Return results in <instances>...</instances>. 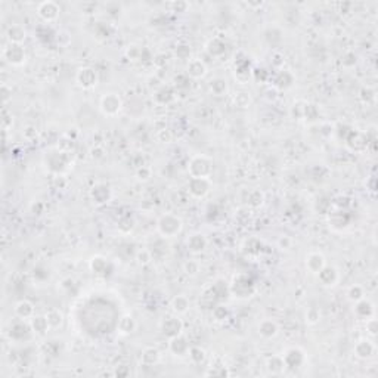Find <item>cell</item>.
Wrapping results in <instances>:
<instances>
[{
    "mask_svg": "<svg viewBox=\"0 0 378 378\" xmlns=\"http://www.w3.org/2000/svg\"><path fill=\"white\" fill-rule=\"evenodd\" d=\"M135 175H136L138 181H141V182H148V181L152 178V170H151V167L142 166V164H141V166L136 169Z\"/></svg>",
    "mask_w": 378,
    "mask_h": 378,
    "instance_id": "40",
    "label": "cell"
},
{
    "mask_svg": "<svg viewBox=\"0 0 378 378\" xmlns=\"http://www.w3.org/2000/svg\"><path fill=\"white\" fill-rule=\"evenodd\" d=\"M232 99H234L235 106H238V108H248L251 103V96L247 92H236Z\"/></svg>",
    "mask_w": 378,
    "mask_h": 378,
    "instance_id": "37",
    "label": "cell"
},
{
    "mask_svg": "<svg viewBox=\"0 0 378 378\" xmlns=\"http://www.w3.org/2000/svg\"><path fill=\"white\" fill-rule=\"evenodd\" d=\"M361 99L365 102V103H373L376 102V91L371 89V88H364L361 91Z\"/></svg>",
    "mask_w": 378,
    "mask_h": 378,
    "instance_id": "46",
    "label": "cell"
},
{
    "mask_svg": "<svg viewBox=\"0 0 378 378\" xmlns=\"http://www.w3.org/2000/svg\"><path fill=\"white\" fill-rule=\"evenodd\" d=\"M89 266H91V271H92L94 274H105V272H106V268H108V262H106L103 257L96 256V257H92Z\"/></svg>",
    "mask_w": 378,
    "mask_h": 378,
    "instance_id": "36",
    "label": "cell"
},
{
    "mask_svg": "<svg viewBox=\"0 0 378 378\" xmlns=\"http://www.w3.org/2000/svg\"><path fill=\"white\" fill-rule=\"evenodd\" d=\"M306 269L307 272H310L312 275H318L327 265V259L322 253L319 251H312L306 256Z\"/></svg>",
    "mask_w": 378,
    "mask_h": 378,
    "instance_id": "11",
    "label": "cell"
},
{
    "mask_svg": "<svg viewBox=\"0 0 378 378\" xmlns=\"http://www.w3.org/2000/svg\"><path fill=\"white\" fill-rule=\"evenodd\" d=\"M160 358H161V355H160V350H158V349H155V347H146V349H143V352H142L141 361H142L143 367H155V365L160 362Z\"/></svg>",
    "mask_w": 378,
    "mask_h": 378,
    "instance_id": "25",
    "label": "cell"
},
{
    "mask_svg": "<svg viewBox=\"0 0 378 378\" xmlns=\"http://www.w3.org/2000/svg\"><path fill=\"white\" fill-rule=\"evenodd\" d=\"M376 350H377V349H376L374 341H373V340H368V338H361V340L355 344V349H353L355 356L359 358V359H364V361L371 359V358L376 355Z\"/></svg>",
    "mask_w": 378,
    "mask_h": 378,
    "instance_id": "12",
    "label": "cell"
},
{
    "mask_svg": "<svg viewBox=\"0 0 378 378\" xmlns=\"http://www.w3.org/2000/svg\"><path fill=\"white\" fill-rule=\"evenodd\" d=\"M1 55H3V59L12 67H21L27 62V52L22 45L9 43L7 46L3 47Z\"/></svg>",
    "mask_w": 378,
    "mask_h": 378,
    "instance_id": "3",
    "label": "cell"
},
{
    "mask_svg": "<svg viewBox=\"0 0 378 378\" xmlns=\"http://www.w3.org/2000/svg\"><path fill=\"white\" fill-rule=\"evenodd\" d=\"M30 325H31V331L36 332V334H40V335L46 334V332L50 330L46 316H40V315H36V316L30 321Z\"/></svg>",
    "mask_w": 378,
    "mask_h": 378,
    "instance_id": "28",
    "label": "cell"
},
{
    "mask_svg": "<svg viewBox=\"0 0 378 378\" xmlns=\"http://www.w3.org/2000/svg\"><path fill=\"white\" fill-rule=\"evenodd\" d=\"M286 368H300L306 362V353L300 347H289L283 355Z\"/></svg>",
    "mask_w": 378,
    "mask_h": 378,
    "instance_id": "10",
    "label": "cell"
},
{
    "mask_svg": "<svg viewBox=\"0 0 378 378\" xmlns=\"http://www.w3.org/2000/svg\"><path fill=\"white\" fill-rule=\"evenodd\" d=\"M154 99H155L158 103L166 105V103H170V102L175 99V92H173L172 88H169V86H161L160 89L155 91Z\"/></svg>",
    "mask_w": 378,
    "mask_h": 378,
    "instance_id": "30",
    "label": "cell"
},
{
    "mask_svg": "<svg viewBox=\"0 0 378 378\" xmlns=\"http://www.w3.org/2000/svg\"><path fill=\"white\" fill-rule=\"evenodd\" d=\"M259 335L265 340H272L280 332V325L274 319H263L259 324Z\"/></svg>",
    "mask_w": 378,
    "mask_h": 378,
    "instance_id": "17",
    "label": "cell"
},
{
    "mask_svg": "<svg viewBox=\"0 0 378 378\" xmlns=\"http://www.w3.org/2000/svg\"><path fill=\"white\" fill-rule=\"evenodd\" d=\"M6 37L9 43L13 45H22L27 39V30L19 24H12L6 30Z\"/></svg>",
    "mask_w": 378,
    "mask_h": 378,
    "instance_id": "19",
    "label": "cell"
},
{
    "mask_svg": "<svg viewBox=\"0 0 378 378\" xmlns=\"http://www.w3.org/2000/svg\"><path fill=\"white\" fill-rule=\"evenodd\" d=\"M247 202L251 208H259L263 205L265 202V193L260 190V189H253L248 192V196H247Z\"/></svg>",
    "mask_w": 378,
    "mask_h": 378,
    "instance_id": "33",
    "label": "cell"
},
{
    "mask_svg": "<svg viewBox=\"0 0 378 378\" xmlns=\"http://www.w3.org/2000/svg\"><path fill=\"white\" fill-rule=\"evenodd\" d=\"M91 196H92L94 204L102 205V204H105L111 199V189L105 184H97L91 189Z\"/></svg>",
    "mask_w": 378,
    "mask_h": 378,
    "instance_id": "20",
    "label": "cell"
},
{
    "mask_svg": "<svg viewBox=\"0 0 378 378\" xmlns=\"http://www.w3.org/2000/svg\"><path fill=\"white\" fill-rule=\"evenodd\" d=\"M188 172L190 178H208L213 173V160L207 155L198 154L189 160Z\"/></svg>",
    "mask_w": 378,
    "mask_h": 378,
    "instance_id": "2",
    "label": "cell"
},
{
    "mask_svg": "<svg viewBox=\"0 0 378 378\" xmlns=\"http://www.w3.org/2000/svg\"><path fill=\"white\" fill-rule=\"evenodd\" d=\"M376 313V309H374V304L367 300V298H362L361 301L355 303V315L359 318V319H370L373 318Z\"/></svg>",
    "mask_w": 378,
    "mask_h": 378,
    "instance_id": "22",
    "label": "cell"
},
{
    "mask_svg": "<svg viewBox=\"0 0 378 378\" xmlns=\"http://www.w3.org/2000/svg\"><path fill=\"white\" fill-rule=\"evenodd\" d=\"M285 362L281 355H272L266 359V371L272 376H281L285 371Z\"/></svg>",
    "mask_w": 378,
    "mask_h": 378,
    "instance_id": "23",
    "label": "cell"
},
{
    "mask_svg": "<svg viewBox=\"0 0 378 378\" xmlns=\"http://www.w3.org/2000/svg\"><path fill=\"white\" fill-rule=\"evenodd\" d=\"M59 12H61V7L56 1H52V0H46V1H42L39 3L37 6V15L45 21V22H53L59 18Z\"/></svg>",
    "mask_w": 378,
    "mask_h": 378,
    "instance_id": "8",
    "label": "cell"
},
{
    "mask_svg": "<svg viewBox=\"0 0 378 378\" xmlns=\"http://www.w3.org/2000/svg\"><path fill=\"white\" fill-rule=\"evenodd\" d=\"M91 157H92L94 160H100V158H103V157H105L103 148H102V146H94V149L91 151Z\"/></svg>",
    "mask_w": 378,
    "mask_h": 378,
    "instance_id": "49",
    "label": "cell"
},
{
    "mask_svg": "<svg viewBox=\"0 0 378 378\" xmlns=\"http://www.w3.org/2000/svg\"><path fill=\"white\" fill-rule=\"evenodd\" d=\"M211 189V181L208 178H190L188 182V192L192 198L201 199L208 195Z\"/></svg>",
    "mask_w": 378,
    "mask_h": 378,
    "instance_id": "7",
    "label": "cell"
},
{
    "mask_svg": "<svg viewBox=\"0 0 378 378\" xmlns=\"http://www.w3.org/2000/svg\"><path fill=\"white\" fill-rule=\"evenodd\" d=\"M226 50V45L220 40V39H211L208 43H207V52L211 55V56H222Z\"/></svg>",
    "mask_w": 378,
    "mask_h": 378,
    "instance_id": "32",
    "label": "cell"
},
{
    "mask_svg": "<svg viewBox=\"0 0 378 378\" xmlns=\"http://www.w3.org/2000/svg\"><path fill=\"white\" fill-rule=\"evenodd\" d=\"M76 82L83 89H92V88H94L97 85L99 77H97V73L94 71L92 67H83V68H80L77 71Z\"/></svg>",
    "mask_w": 378,
    "mask_h": 378,
    "instance_id": "9",
    "label": "cell"
},
{
    "mask_svg": "<svg viewBox=\"0 0 378 378\" xmlns=\"http://www.w3.org/2000/svg\"><path fill=\"white\" fill-rule=\"evenodd\" d=\"M356 62H358V56H356L355 52H346V53L341 56V64H343V67H346V68L355 67Z\"/></svg>",
    "mask_w": 378,
    "mask_h": 378,
    "instance_id": "44",
    "label": "cell"
},
{
    "mask_svg": "<svg viewBox=\"0 0 378 378\" xmlns=\"http://www.w3.org/2000/svg\"><path fill=\"white\" fill-rule=\"evenodd\" d=\"M188 355L189 358H190V361H192L193 364H196V365L204 364L205 359H207V352H205L202 347H199V346H190V347H189Z\"/></svg>",
    "mask_w": 378,
    "mask_h": 378,
    "instance_id": "34",
    "label": "cell"
},
{
    "mask_svg": "<svg viewBox=\"0 0 378 378\" xmlns=\"http://www.w3.org/2000/svg\"><path fill=\"white\" fill-rule=\"evenodd\" d=\"M211 313H213L214 319H216V321H219V322H222V321L228 319V316H229V310H228L225 306H222V304L214 306V307L211 309Z\"/></svg>",
    "mask_w": 378,
    "mask_h": 378,
    "instance_id": "42",
    "label": "cell"
},
{
    "mask_svg": "<svg viewBox=\"0 0 378 378\" xmlns=\"http://www.w3.org/2000/svg\"><path fill=\"white\" fill-rule=\"evenodd\" d=\"M136 260L139 265L145 266V265H149L151 260H152V251L148 250V248H142L136 253Z\"/></svg>",
    "mask_w": 378,
    "mask_h": 378,
    "instance_id": "41",
    "label": "cell"
},
{
    "mask_svg": "<svg viewBox=\"0 0 378 378\" xmlns=\"http://www.w3.org/2000/svg\"><path fill=\"white\" fill-rule=\"evenodd\" d=\"M170 6L172 7H175L178 12H185L187 10V7H188V3L187 1H175V3H170Z\"/></svg>",
    "mask_w": 378,
    "mask_h": 378,
    "instance_id": "51",
    "label": "cell"
},
{
    "mask_svg": "<svg viewBox=\"0 0 378 378\" xmlns=\"http://www.w3.org/2000/svg\"><path fill=\"white\" fill-rule=\"evenodd\" d=\"M208 89L214 96H225L228 94V82L222 77H216L208 83Z\"/></svg>",
    "mask_w": 378,
    "mask_h": 378,
    "instance_id": "29",
    "label": "cell"
},
{
    "mask_svg": "<svg viewBox=\"0 0 378 378\" xmlns=\"http://www.w3.org/2000/svg\"><path fill=\"white\" fill-rule=\"evenodd\" d=\"M189 343L187 337L184 334H179L173 338H169V350L170 353H173L175 356L184 358L189 353Z\"/></svg>",
    "mask_w": 378,
    "mask_h": 378,
    "instance_id": "13",
    "label": "cell"
},
{
    "mask_svg": "<svg viewBox=\"0 0 378 378\" xmlns=\"http://www.w3.org/2000/svg\"><path fill=\"white\" fill-rule=\"evenodd\" d=\"M15 316L21 321L30 322L36 316V307L30 300H19L13 307Z\"/></svg>",
    "mask_w": 378,
    "mask_h": 378,
    "instance_id": "14",
    "label": "cell"
},
{
    "mask_svg": "<svg viewBox=\"0 0 378 378\" xmlns=\"http://www.w3.org/2000/svg\"><path fill=\"white\" fill-rule=\"evenodd\" d=\"M304 318H306V324H309V325H315V324H318V322H319V319H321V310H319L318 307L312 306V307H309V309L306 310Z\"/></svg>",
    "mask_w": 378,
    "mask_h": 378,
    "instance_id": "38",
    "label": "cell"
},
{
    "mask_svg": "<svg viewBox=\"0 0 378 378\" xmlns=\"http://www.w3.org/2000/svg\"><path fill=\"white\" fill-rule=\"evenodd\" d=\"M347 145L353 149V151H362L368 146V136L361 133V132H355L352 130L350 135L347 136Z\"/></svg>",
    "mask_w": 378,
    "mask_h": 378,
    "instance_id": "21",
    "label": "cell"
},
{
    "mask_svg": "<svg viewBox=\"0 0 378 378\" xmlns=\"http://www.w3.org/2000/svg\"><path fill=\"white\" fill-rule=\"evenodd\" d=\"M377 331H378V322H377V319H376V316H373V318L367 319V332H368L371 337H376V335H377Z\"/></svg>",
    "mask_w": 378,
    "mask_h": 378,
    "instance_id": "47",
    "label": "cell"
},
{
    "mask_svg": "<svg viewBox=\"0 0 378 378\" xmlns=\"http://www.w3.org/2000/svg\"><path fill=\"white\" fill-rule=\"evenodd\" d=\"M207 245H208V241H207L205 235H202V234H192L187 239V247L192 254L202 253L207 248Z\"/></svg>",
    "mask_w": 378,
    "mask_h": 378,
    "instance_id": "18",
    "label": "cell"
},
{
    "mask_svg": "<svg viewBox=\"0 0 378 378\" xmlns=\"http://www.w3.org/2000/svg\"><path fill=\"white\" fill-rule=\"evenodd\" d=\"M118 332L123 334V335H129L132 334L135 330H136V321L132 315H123L120 319H118Z\"/></svg>",
    "mask_w": 378,
    "mask_h": 378,
    "instance_id": "26",
    "label": "cell"
},
{
    "mask_svg": "<svg viewBox=\"0 0 378 378\" xmlns=\"http://www.w3.org/2000/svg\"><path fill=\"white\" fill-rule=\"evenodd\" d=\"M157 139H158V142H161V143H170L172 142V139H173V133L169 130V129H160L158 132H157Z\"/></svg>",
    "mask_w": 378,
    "mask_h": 378,
    "instance_id": "45",
    "label": "cell"
},
{
    "mask_svg": "<svg viewBox=\"0 0 378 378\" xmlns=\"http://www.w3.org/2000/svg\"><path fill=\"white\" fill-rule=\"evenodd\" d=\"M10 94H12V89H7L6 85H1V97H3V103H4V105L9 102Z\"/></svg>",
    "mask_w": 378,
    "mask_h": 378,
    "instance_id": "50",
    "label": "cell"
},
{
    "mask_svg": "<svg viewBox=\"0 0 378 378\" xmlns=\"http://www.w3.org/2000/svg\"><path fill=\"white\" fill-rule=\"evenodd\" d=\"M175 55H176V58L178 59H181V61H190L192 58H190V55H192V50H190V47H189L188 45H179L176 49H175Z\"/></svg>",
    "mask_w": 378,
    "mask_h": 378,
    "instance_id": "39",
    "label": "cell"
},
{
    "mask_svg": "<svg viewBox=\"0 0 378 378\" xmlns=\"http://www.w3.org/2000/svg\"><path fill=\"white\" fill-rule=\"evenodd\" d=\"M184 272L188 275V277H195L198 275L199 272V263L196 260H188L184 263Z\"/></svg>",
    "mask_w": 378,
    "mask_h": 378,
    "instance_id": "43",
    "label": "cell"
},
{
    "mask_svg": "<svg viewBox=\"0 0 378 378\" xmlns=\"http://www.w3.org/2000/svg\"><path fill=\"white\" fill-rule=\"evenodd\" d=\"M318 277V280H319V283L321 285H324V286H328V288H331V286H335L338 281H340V274H338V269L335 268V266H328V265H325V268L316 275Z\"/></svg>",
    "mask_w": 378,
    "mask_h": 378,
    "instance_id": "15",
    "label": "cell"
},
{
    "mask_svg": "<svg viewBox=\"0 0 378 378\" xmlns=\"http://www.w3.org/2000/svg\"><path fill=\"white\" fill-rule=\"evenodd\" d=\"M170 306H172V310H173L176 315H185V313H188L189 307H190V301H189V298L187 295L179 294V295H175V297H173Z\"/></svg>",
    "mask_w": 378,
    "mask_h": 378,
    "instance_id": "24",
    "label": "cell"
},
{
    "mask_svg": "<svg viewBox=\"0 0 378 378\" xmlns=\"http://www.w3.org/2000/svg\"><path fill=\"white\" fill-rule=\"evenodd\" d=\"M45 316L47 319V324H49L50 330H56V328L62 327V324H64V313L59 309H56V307L49 309L45 313Z\"/></svg>",
    "mask_w": 378,
    "mask_h": 378,
    "instance_id": "27",
    "label": "cell"
},
{
    "mask_svg": "<svg viewBox=\"0 0 378 378\" xmlns=\"http://www.w3.org/2000/svg\"><path fill=\"white\" fill-rule=\"evenodd\" d=\"M99 108L103 115L106 117H114L117 115L121 108H123V100L117 94H105L100 97Z\"/></svg>",
    "mask_w": 378,
    "mask_h": 378,
    "instance_id": "4",
    "label": "cell"
},
{
    "mask_svg": "<svg viewBox=\"0 0 378 378\" xmlns=\"http://www.w3.org/2000/svg\"><path fill=\"white\" fill-rule=\"evenodd\" d=\"M208 73V68L205 65V62L202 59H198V58H193L188 62V67H187V74H188L189 79L192 80H201L207 76Z\"/></svg>",
    "mask_w": 378,
    "mask_h": 378,
    "instance_id": "16",
    "label": "cell"
},
{
    "mask_svg": "<svg viewBox=\"0 0 378 378\" xmlns=\"http://www.w3.org/2000/svg\"><path fill=\"white\" fill-rule=\"evenodd\" d=\"M244 281H241V275L235 277L234 278V283L231 284L229 286V291L235 295V297H241V298H247V297H251V294L254 292V284L253 281L244 275L242 277Z\"/></svg>",
    "mask_w": 378,
    "mask_h": 378,
    "instance_id": "6",
    "label": "cell"
},
{
    "mask_svg": "<svg viewBox=\"0 0 378 378\" xmlns=\"http://www.w3.org/2000/svg\"><path fill=\"white\" fill-rule=\"evenodd\" d=\"M347 298H349L352 303H358V301H361L362 298H365V289H364V286L359 285V284H355V285L349 286V289H347Z\"/></svg>",
    "mask_w": 378,
    "mask_h": 378,
    "instance_id": "35",
    "label": "cell"
},
{
    "mask_svg": "<svg viewBox=\"0 0 378 378\" xmlns=\"http://www.w3.org/2000/svg\"><path fill=\"white\" fill-rule=\"evenodd\" d=\"M30 135H33L34 138L37 136V129L36 127H33V126H28L25 130H24V136L27 138V139H31V136Z\"/></svg>",
    "mask_w": 378,
    "mask_h": 378,
    "instance_id": "52",
    "label": "cell"
},
{
    "mask_svg": "<svg viewBox=\"0 0 378 378\" xmlns=\"http://www.w3.org/2000/svg\"><path fill=\"white\" fill-rule=\"evenodd\" d=\"M160 331L164 337L167 338H173L179 334H182L184 331V322L178 315H170L166 316L161 322H160Z\"/></svg>",
    "mask_w": 378,
    "mask_h": 378,
    "instance_id": "5",
    "label": "cell"
},
{
    "mask_svg": "<svg viewBox=\"0 0 378 378\" xmlns=\"http://www.w3.org/2000/svg\"><path fill=\"white\" fill-rule=\"evenodd\" d=\"M292 83H294L292 74H291L289 71H286V70H281V71L277 74L275 83H274V85H275L277 88H280V89H288V88L292 86Z\"/></svg>",
    "mask_w": 378,
    "mask_h": 378,
    "instance_id": "31",
    "label": "cell"
},
{
    "mask_svg": "<svg viewBox=\"0 0 378 378\" xmlns=\"http://www.w3.org/2000/svg\"><path fill=\"white\" fill-rule=\"evenodd\" d=\"M127 56H129L130 59L136 61V59H139V58L142 56V49H141L139 46L132 45V46H129V49H127Z\"/></svg>",
    "mask_w": 378,
    "mask_h": 378,
    "instance_id": "48",
    "label": "cell"
},
{
    "mask_svg": "<svg viewBox=\"0 0 378 378\" xmlns=\"http://www.w3.org/2000/svg\"><path fill=\"white\" fill-rule=\"evenodd\" d=\"M289 245H291V239H289L288 236H284V238L280 239V247H281L283 250L284 248H285V250H286V248H289Z\"/></svg>",
    "mask_w": 378,
    "mask_h": 378,
    "instance_id": "53",
    "label": "cell"
},
{
    "mask_svg": "<svg viewBox=\"0 0 378 378\" xmlns=\"http://www.w3.org/2000/svg\"><path fill=\"white\" fill-rule=\"evenodd\" d=\"M184 229V222L179 216L173 213H164L157 220V231L164 239L178 236Z\"/></svg>",
    "mask_w": 378,
    "mask_h": 378,
    "instance_id": "1",
    "label": "cell"
}]
</instances>
